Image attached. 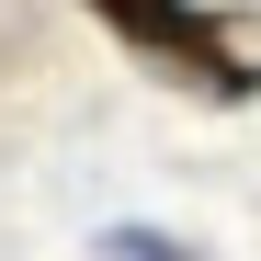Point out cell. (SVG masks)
I'll list each match as a JSON object with an SVG mask.
<instances>
[{
	"label": "cell",
	"mask_w": 261,
	"mask_h": 261,
	"mask_svg": "<svg viewBox=\"0 0 261 261\" xmlns=\"http://www.w3.org/2000/svg\"><path fill=\"white\" fill-rule=\"evenodd\" d=\"M125 57H148L159 80H182L204 102H261V23L204 12V0H80Z\"/></svg>",
	"instance_id": "obj_1"
},
{
	"label": "cell",
	"mask_w": 261,
	"mask_h": 261,
	"mask_svg": "<svg viewBox=\"0 0 261 261\" xmlns=\"http://www.w3.org/2000/svg\"><path fill=\"white\" fill-rule=\"evenodd\" d=\"M102 261H193V250L159 239V227H102Z\"/></svg>",
	"instance_id": "obj_2"
}]
</instances>
